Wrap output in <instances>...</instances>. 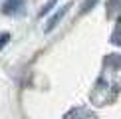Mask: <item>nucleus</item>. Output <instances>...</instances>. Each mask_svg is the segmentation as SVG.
<instances>
[{"label":"nucleus","instance_id":"nucleus-2","mask_svg":"<svg viewBox=\"0 0 121 119\" xmlns=\"http://www.w3.org/2000/svg\"><path fill=\"white\" fill-rule=\"evenodd\" d=\"M68 10H69V4H64V6L60 8L56 14H52V18H50V20H48V24H46V32H52V30L58 26V24H60V20H62L65 14H68Z\"/></svg>","mask_w":121,"mask_h":119},{"label":"nucleus","instance_id":"nucleus-5","mask_svg":"<svg viewBox=\"0 0 121 119\" xmlns=\"http://www.w3.org/2000/svg\"><path fill=\"white\" fill-rule=\"evenodd\" d=\"M56 2H58V0H50V2L46 4V6H44L42 10H40V16H46V14L50 12V8H52V6H54V4H56Z\"/></svg>","mask_w":121,"mask_h":119},{"label":"nucleus","instance_id":"nucleus-4","mask_svg":"<svg viewBox=\"0 0 121 119\" xmlns=\"http://www.w3.org/2000/svg\"><path fill=\"white\" fill-rule=\"evenodd\" d=\"M8 42H10V34H0V52L6 48Z\"/></svg>","mask_w":121,"mask_h":119},{"label":"nucleus","instance_id":"nucleus-1","mask_svg":"<svg viewBox=\"0 0 121 119\" xmlns=\"http://www.w3.org/2000/svg\"><path fill=\"white\" fill-rule=\"evenodd\" d=\"M0 12L4 16H22L26 12V0H6L0 6Z\"/></svg>","mask_w":121,"mask_h":119},{"label":"nucleus","instance_id":"nucleus-3","mask_svg":"<svg viewBox=\"0 0 121 119\" xmlns=\"http://www.w3.org/2000/svg\"><path fill=\"white\" fill-rule=\"evenodd\" d=\"M64 119H95V115L89 109H83V107H78V109H72Z\"/></svg>","mask_w":121,"mask_h":119}]
</instances>
